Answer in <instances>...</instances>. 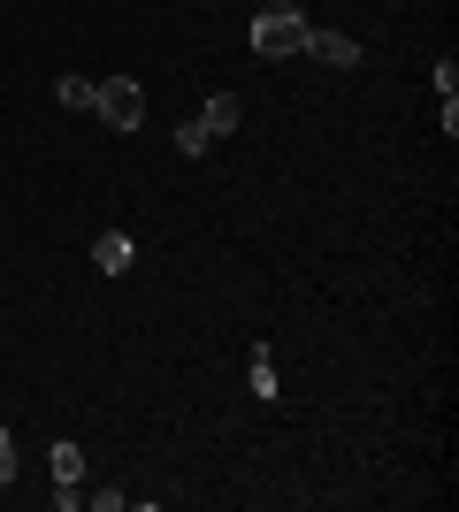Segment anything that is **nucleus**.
Wrapping results in <instances>:
<instances>
[{"instance_id": "nucleus-1", "label": "nucleus", "mask_w": 459, "mask_h": 512, "mask_svg": "<svg viewBox=\"0 0 459 512\" xmlns=\"http://www.w3.org/2000/svg\"><path fill=\"white\" fill-rule=\"evenodd\" d=\"M306 39H314V23H306L299 8H261V16H253V54H268V62L306 54Z\"/></svg>"}, {"instance_id": "nucleus-9", "label": "nucleus", "mask_w": 459, "mask_h": 512, "mask_svg": "<svg viewBox=\"0 0 459 512\" xmlns=\"http://www.w3.org/2000/svg\"><path fill=\"white\" fill-rule=\"evenodd\" d=\"M62 107H92V85H85V77H62Z\"/></svg>"}, {"instance_id": "nucleus-10", "label": "nucleus", "mask_w": 459, "mask_h": 512, "mask_svg": "<svg viewBox=\"0 0 459 512\" xmlns=\"http://www.w3.org/2000/svg\"><path fill=\"white\" fill-rule=\"evenodd\" d=\"M8 474H16V459H8V428H0V490H8Z\"/></svg>"}, {"instance_id": "nucleus-8", "label": "nucleus", "mask_w": 459, "mask_h": 512, "mask_svg": "<svg viewBox=\"0 0 459 512\" xmlns=\"http://www.w3.org/2000/svg\"><path fill=\"white\" fill-rule=\"evenodd\" d=\"M253 390H261V398H276V367H268V352H253Z\"/></svg>"}, {"instance_id": "nucleus-5", "label": "nucleus", "mask_w": 459, "mask_h": 512, "mask_svg": "<svg viewBox=\"0 0 459 512\" xmlns=\"http://www.w3.org/2000/svg\"><path fill=\"white\" fill-rule=\"evenodd\" d=\"M92 260H100L108 276H123V268H131V237H123V230H100V237H92Z\"/></svg>"}, {"instance_id": "nucleus-6", "label": "nucleus", "mask_w": 459, "mask_h": 512, "mask_svg": "<svg viewBox=\"0 0 459 512\" xmlns=\"http://www.w3.org/2000/svg\"><path fill=\"white\" fill-rule=\"evenodd\" d=\"M54 482H85V451L77 444H54Z\"/></svg>"}, {"instance_id": "nucleus-2", "label": "nucleus", "mask_w": 459, "mask_h": 512, "mask_svg": "<svg viewBox=\"0 0 459 512\" xmlns=\"http://www.w3.org/2000/svg\"><path fill=\"white\" fill-rule=\"evenodd\" d=\"M92 115H100L108 130H138L146 100H138V85H131V77H100V85H92Z\"/></svg>"}, {"instance_id": "nucleus-3", "label": "nucleus", "mask_w": 459, "mask_h": 512, "mask_svg": "<svg viewBox=\"0 0 459 512\" xmlns=\"http://www.w3.org/2000/svg\"><path fill=\"white\" fill-rule=\"evenodd\" d=\"M306 54H314V62H329V69H352V62H360V46H352L345 31H314V39H306Z\"/></svg>"}, {"instance_id": "nucleus-7", "label": "nucleus", "mask_w": 459, "mask_h": 512, "mask_svg": "<svg viewBox=\"0 0 459 512\" xmlns=\"http://www.w3.org/2000/svg\"><path fill=\"white\" fill-rule=\"evenodd\" d=\"M176 146H184V153H207L215 138H207V123H184V130H176Z\"/></svg>"}, {"instance_id": "nucleus-4", "label": "nucleus", "mask_w": 459, "mask_h": 512, "mask_svg": "<svg viewBox=\"0 0 459 512\" xmlns=\"http://www.w3.org/2000/svg\"><path fill=\"white\" fill-rule=\"evenodd\" d=\"M199 123H207V138H230V130L245 123V107H238V92H215V100H207V115H199Z\"/></svg>"}]
</instances>
